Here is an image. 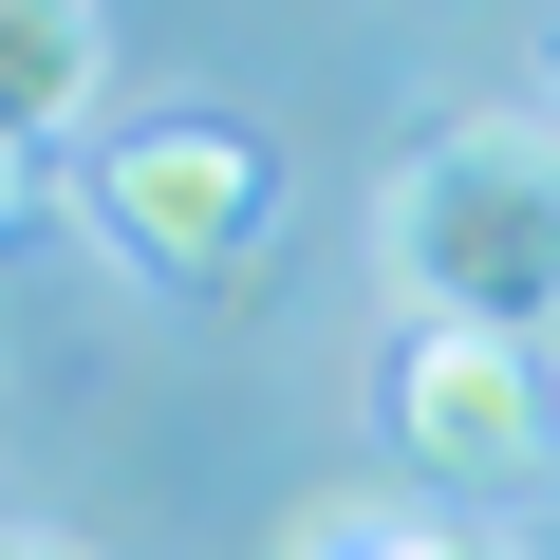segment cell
<instances>
[{"label": "cell", "instance_id": "1", "mask_svg": "<svg viewBox=\"0 0 560 560\" xmlns=\"http://www.w3.org/2000/svg\"><path fill=\"white\" fill-rule=\"evenodd\" d=\"M374 261H393L411 318L560 355V113H448L374 187Z\"/></svg>", "mask_w": 560, "mask_h": 560}, {"label": "cell", "instance_id": "2", "mask_svg": "<svg viewBox=\"0 0 560 560\" xmlns=\"http://www.w3.org/2000/svg\"><path fill=\"white\" fill-rule=\"evenodd\" d=\"M94 224L150 261V280H243L280 243V150L243 113H150L131 150H94Z\"/></svg>", "mask_w": 560, "mask_h": 560}, {"label": "cell", "instance_id": "3", "mask_svg": "<svg viewBox=\"0 0 560 560\" xmlns=\"http://www.w3.org/2000/svg\"><path fill=\"white\" fill-rule=\"evenodd\" d=\"M374 411H393V448H411V467L504 486V467H541L560 355H541V337H448V318H411V337H393V374H374Z\"/></svg>", "mask_w": 560, "mask_h": 560}, {"label": "cell", "instance_id": "4", "mask_svg": "<svg viewBox=\"0 0 560 560\" xmlns=\"http://www.w3.org/2000/svg\"><path fill=\"white\" fill-rule=\"evenodd\" d=\"M94 94H113V20L94 0H0V150L94 131Z\"/></svg>", "mask_w": 560, "mask_h": 560}, {"label": "cell", "instance_id": "5", "mask_svg": "<svg viewBox=\"0 0 560 560\" xmlns=\"http://www.w3.org/2000/svg\"><path fill=\"white\" fill-rule=\"evenodd\" d=\"M280 560H430V523H393V486H337L280 523Z\"/></svg>", "mask_w": 560, "mask_h": 560}, {"label": "cell", "instance_id": "6", "mask_svg": "<svg viewBox=\"0 0 560 560\" xmlns=\"http://www.w3.org/2000/svg\"><path fill=\"white\" fill-rule=\"evenodd\" d=\"M38 224V150H0V243H20Z\"/></svg>", "mask_w": 560, "mask_h": 560}, {"label": "cell", "instance_id": "7", "mask_svg": "<svg viewBox=\"0 0 560 560\" xmlns=\"http://www.w3.org/2000/svg\"><path fill=\"white\" fill-rule=\"evenodd\" d=\"M0 560H94V541H57V523H0Z\"/></svg>", "mask_w": 560, "mask_h": 560}, {"label": "cell", "instance_id": "8", "mask_svg": "<svg viewBox=\"0 0 560 560\" xmlns=\"http://www.w3.org/2000/svg\"><path fill=\"white\" fill-rule=\"evenodd\" d=\"M430 560H523V541H448V523H430Z\"/></svg>", "mask_w": 560, "mask_h": 560}, {"label": "cell", "instance_id": "9", "mask_svg": "<svg viewBox=\"0 0 560 560\" xmlns=\"http://www.w3.org/2000/svg\"><path fill=\"white\" fill-rule=\"evenodd\" d=\"M541 113H560V94H541Z\"/></svg>", "mask_w": 560, "mask_h": 560}]
</instances>
